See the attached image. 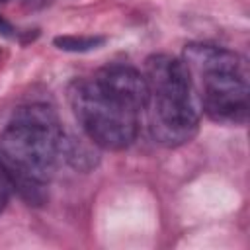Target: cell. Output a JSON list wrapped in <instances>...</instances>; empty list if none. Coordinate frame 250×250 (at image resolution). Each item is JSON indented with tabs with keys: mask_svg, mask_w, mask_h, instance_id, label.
Masks as SVG:
<instances>
[{
	"mask_svg": "<svg viewBox=\"0 0 250 250\" xmlns=\"http://www.w3.org/2000/svg\"><path fill=\"white\" fill-rule=\"evenodd\" d=\"M61 158H64L76 170H90L98 162L96 154L82 141L66 137L64 133H62V139H61Z\"/></svg>",
	"mask_w": 250,
	"mask_h": 250,
	"instance_id": "cell-6",
	"label": "cell"
},
{
	"mask_svg": "<svg viewBox=\"0 0 250 250\" xmlns=\"http://www.w3.org/2000/svg\"><path fill=\"white\" fill-rule=\"evenodd\" d=\"M62 127L45 104L20 107L0 135V160L12 174L47 184L61 158Z\"/></svg>",
	"mask_w": 250,
	"mask_h": 250,
	"instance_id": "cell-3",
	"label": "cell"
},
{
	"mask_svg": "<svg viewBox=\"0 0 250 250\" xmlns=\"http://www.w3.org/2000/svg\"><path fill=\"white\" fill-rule=\"evenodd\" d=\"M68 102L92 145L123 150L137 139L141 111L107 94L94 78L74 80L68 88Z\"/></svg>",
	"mask_w": 250,
	"mask_h": 250,
	"instance_id": "cell-4",
	"label": "cell"
},
{
	"mask_svg": "<svg viewBox=\"0 0 250 250\" xmlns=\"http://www.w3.org/2000/svg\"><path fill=\"white\" fill-rule=\"evenodd\" d=\"M100 88H104L113 98L121 100L123 104L143 111L148 102V88L145 74L129 64H107L98 70L94 76Z\"/></svg>",
	"mask_w": 250,
	"mask_h": 250,
	"instance_id": "cell-5",
	"label": "cell"
},
{
	"mask_svg": "<svg viewBox=\"0 0 250 250\" xmlns=\"http://www.w3.org/2000/svg\"><path fill=\"white\" fill-rule=\"evenodd\" d=\"M148 88V127L156 143L164 146H182L199 131V100L182 59L158 53L145 64Z\"/></svg>",
	"mask_w": 250,
	"mask_h": 250,
	"instance_id": "cell-1",
	"label": "cell"
},
{
	"mask_svg": "<svg viewBox=\"0 0 250 250\" xmlns=\"http://www.w3.org/2000/svg\"><path fill=\"white\" fill-rule=\"evenodd\" d=\"M105 37L102 35H59L55 37V45L61 51H68V53H86L92 49H98L100 45H104Z\"/></svg>",
	"mask_w": 250,
	"mask_h": 250,
	"instance_id": "cell-7",
	"label": "cell"
},
{
	"mask_svg": "<svg viewBox=\"0 0 250 250\" xmlns=\"http://www.w3.org/2000/svg\"><path fill=\"white\" fill-rule=\"evenodd\" d=\"M199 107L219 125H244L248 119V64L225 47L189 43L184 49Z\"/></svg>",
	"mask_w": 250,
	"mask_h": 250,
	"instance_id": "cell-2",
	"label": "cell"
},
{
	"mask_svg": "<svg viewBox=\"0 0 250 250\" xmlns=\"http://www.w3.org/2000/svg\"><path fill=\"white\" fill-rule=\"evenodd\" d=\"M12 182H10V176H8V170L4 166V162L0 160V213L4 211V207L8 205L10 201V193H12Z\"/></svg>",
	"mask_w": 250,
	"mask_h": 250,
	"instance_id": "cell-8",
	"label": "cell"
}]
</instances>
